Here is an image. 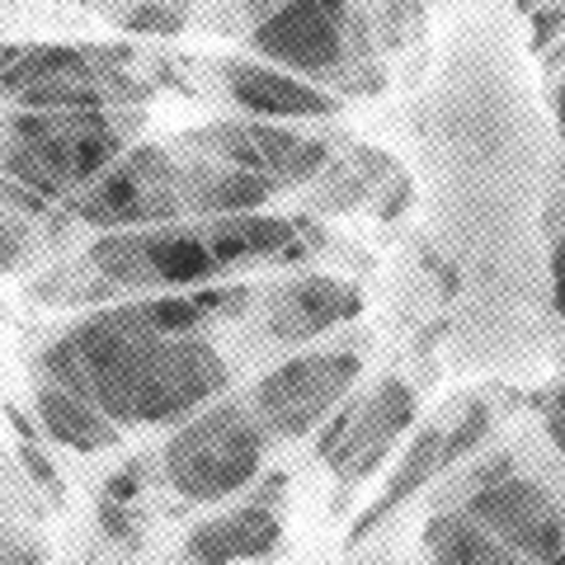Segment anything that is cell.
Instances as JSON below:
<instances>
[{
	"label": "cell",
	"mask_w": 565,
	"mask_h": 565,
	"mask_svg": "<svg viewBox=\"0 0 565 565\" xmlns=\"http://www.w3.org/2000/svg\"><path fill=\"white\" fill-rule=\"evenodd\" d=\"M43 382L66 386L95 405L118 429L128 424H184L212 405L232 373L226 359L199 334H151L122 316V307H104L90 321L66 330L43 349Z\"/></svg>",
	"instance_id": "obj_1"
},
{
	"label": "cell",
	"mask_w": 565,
	"mask_h": 565,
	"mask_svg": "<svg viewBox=\"0 0 565 565\" xmlns=\"http://www.w3.org/2000/svg\"><path fill=\"white\" fill-rule=\"evenodd\" d=\"M122 161V132L109 114H20L0 122V174L57 203Z\"/></svg>",
	"instance_id": "obj_2"
},
{
	"label": "cell",
	"mask_w": 565,
	"mask_h": 565,
	"mask_svg": "<svg viewBox=\"0 0 565 565\" xmlns=\"http://www.w3.org/2000/svg\"><path fill=\"white\" fill-rule=\"evenodd\" d=\"M161 462L166 481L189 504H222L255 486L264 467V429L245 405L212 401L170 434Z\"/></svg>",
	"instance_id": "obj_3"
},
{
	"label": "cell",
	"mask_w": 565,
	"mask_h": 565,
	"mask_svg": "<svg viewBox=\"0 0 565 565\" xmlns=\"http://www.w3.org/2000/svg\"><path fill=\"white\" fill-rule=\"evenodd\" d=\"M363 359L353 349L334 353H302V359L274 367L269 377L255 386V419L264 434L274 438H302L326 415H334L359 382Z\"/></svg>",
	"instance_id": "obj_4"
},
{
	"label": "cell",
	"mask_w": 565,
	"mask_h": 565,
	"mask_svg": "<svg viewBox=\"0 0 565 565\" xmlns=\"http://www.w3.org/2000/svg\"><path fill=\"white\" fill-rule=\"evenodd\" d=\"M462 514L481 523L500 546H514L537 565H565V537H561V509L552 504L537 481L509 476L500 486H481L467 500Z\"/></svg>",
	"instance_id": "obj_5"
},
{
	"label": "cell",
	"mask_w": 565,
	"mask_h": 565,
	"mask_svg": "<svg viewBox=\"0 0 565 565\" xmlns=\"http://www.w3.org/2000/svg\"><path fill=\"white\" fill-rule=\"evenodd\" d=\"M250 43L297 81L334 71L344 57V0H282L255 24Z\"/></svg>",
	"instance_id": "obj_6"
},
{
	"label": "cell",
	"mask_w": 565,
	"mask_h": 565,
	"mask_svg": "<svg viewBox=\"0 0 565 565\" xmlns=\"http://www.w3.org/2000/svg\"><path fill=\"white\" fill-rule=\"evenodd\" d=\"M411 419H415V392L401 377H386L367 401H353L349 434H344L340 452L330 457L334 471H340L344 481L373 476V467L386 462V452H392V444L401 438V429Z\"/></svg>",
	"instance_id": "obj_7"
},
{
	"label": "cell",
	"mask_w": 565,
	"mask_h": 565,
	"mask_svg": "<svg viewBox=\"0 0 565 565\" xmlns=\"http://www.w3.org/2000/svg\"><path fill=\"white\" fill-rule=\"evenodd\" d=\"M363 311V292L330 274H307L288 282L269 302V334L282 344H307L316 334L334 330L340 321H353Z\"/></svg>",
	"instance_id": "obj_8"
},
{
	"label": "cell",
	"mask_w": 565,
	"mask_h": 565,
	"mask_svg": "<svg viewBox=\"0 0 565 565\" xmlns=\"http://www.w3.org/2000/svg\"><path fill=\"white\" fill-rule=\"evenodd\" d=\"M226 90L241 104L245 114H255L264 122L278 118H326L340 104L321 95L316 85L288 76L278 66H259V62H226Z\"/></svg>",
	"instance_id": "obj_9"
},
{
	"label": "cell",
	"mask_w": 565,
	"mask_h": 565,
	"mask_svg": "<svg viewBox=\"0 0 565 565\" xmlns=\"http://www.w3.org/2000/svg\"><path fill=\"white\" fill-rule=\"evenodd\" d=\"M282 537V523L274 509H236V514L207 519L184 537V561L189 565H236V561H255L269 556Z\"/></svg>",
	"instance_id": "obj_10"
},
{
	"label": "cell",
	"mask_w": 565,
	"mask_h": 565,
	"mask_svg": "<svg viewBox=\"0 0 565 565\" xmlns=\"http://www.w3.org/2000/svg\"><path fill=\"white\" fill-rule=\"evenodd\" d=\"M278 180L274 174H259V170H203L193 166L184 180H180V203L193 217H212V222H226V217H250L264 203L274 199Z\"/></svg>",
	"instance_id": "obj_11"
},
{
	"label": "cell",
	"mask_w": 565,
	"mask_h": 565,
	"mask_svg": "<svg viewBox=\"0 0 565 565\" xmlns=\"http://www.w3.org/2000/svg\"><path fill=\"white\" fill-rule=\"evenodd\" d=\"M33 415H39L43 438H52V444H62L71 452H104L122 438L118 424L104 419L85 396L66 392V386H52V382H43L33 392Z\"/></svg>",
	"instance_id": "obj_12"
},
{
	"label": "cell",
	"mask_w": 565,
	"mask_h": 565,
	"mask_svg": "<svg viewBox=\"0 0 565 565\" xmlns=\"http://www.w3.org/2000/svg\"><path fill=\"white\" fill-rule=\"evenodd\" d=\"M207 250L222 264H241V259H282L297 245V226L282 217H264V212H250V217H226L207 226Z\"/></svg>",
	"instance_id": "obj_13"
},
{
	"label": "cell",
	"mask_w": 565,
	"mask_h": 565,
	"mask_svg": "<svg viewBox=\"0 0 565 565\" xmlns=\"http://www.w3.org/2000/svg\"><path fill=\"white\" fill-rule=\"evenodd\" d=\"M141 250H147L151 282H166V288L170 282H203L222 274V264L207 250V236L189 232V226H147L141 232Z\"/></svg>",
	"instance_id": "obj_14"
},
{
	"label": "cell",
	"mask_w": 565,
	"mask_h": 565,
	"mask_svg": "<svg viewBox=\"0 0 565 565\" xmlns=\"http://www.w3.org/2000/svg\"><path fill=\"white\" fill-rule=\"evenodd\" d=\"M438 452H444V429H434V424H429V429H424V434L415 438V444H411V452H405V462L396 467L392 486L382 490V500H377L373 509H367V519H363V523H353V533H349V542H353V546H359V542H363L367 533H373V527H377L386 514H392V504L411 500V494H415L419 486H429V481H434V471H444V467H438Z\"/></svg>",
	"instance_id": "obj_15"
},
{
	"label": "cell",
	"mask_w": 565,
	"mask_h": 565,
	"mask_svg": "<svg viewBox=\"0 0 565 565\" xmlns=\"http://www.w3.org/2000/svg\"><path fill=\"white\" fill-rule=\"evenodd\" d=\"M95 62L85 57L81 47H66V43H43V47H14V62L0 71V95L14 99L33 90V85H47V81H62V76H85Z\"/></svg>",
	"instance_id": "obj_16"
},
{
	"label": "cell",
	"mask_w": 565,
	"mask_h": 565,
	"mask_svg": "<svg viewBox=\"0 0 565 565\" xmlns=\"http://www.w3.org/2000/svg\"><path fill=\"white\" fill-rule=\"evenodd\" d=\"M122 316L137 321L141 330L151 334H170V340H180V334H199L203 330V307L193 302V292H166V297H137V302H122Z\"/></svg>",
	"instance_id": "obj_17"
},
{
	"label": "cell",
	"mask_w": 565,
	"mask_h": 565,
	"mask_svg": "<svg viewBox=\"0 0 565 565\" xmlns=\"http://www.w3.org/2000/svg\"><path fill=\"white\" fill-rule=\"evenodd\" d=\"M184 6L189 0H141L122 14L128 33H180L184 29Z\"/></svg>",
	"instance_id": "obj_18"
},
{
	"label": "cell",
	"mask_w": 565,
	"mask_h": 565,
	"mask_svg": "<svg viewBox=\"0 0 565 565\" xmlns=\"http://www.w3.org/2000/svg\"><path fill=\"white\" fill-rule=\"evenodd\" d=\"M486 434H490V411H486V405H471V411L457 419V429L444 434V452H438V467H452L457 457H467Z\"/></svg>",
	"instance_id": "obj_19"
},
{
	"label": "cell",
	"mask_w": 565,
	"mask_h": 565,
	"mask_svg": "<svg viewBox=\"0 0 565 565\" xmlns=\"http://www.w3.org/2000/svg\"><path fill=\"white\" fill-rule=\"evenodd\" d=\"M29 255H33V232H29V222L0 207V274L24 269Z\"/></svg>",
	"instance_id": "obj_20"
},
{
	"label": "cell",
	"mask_w": 565,
	"mask_h": 565,
	"mask_svg": "<svg viewBox=\"0 0 565 565\" xmlns=\"http://www.w3.org/2000/svg\"><path fill=\"white\" fill-rule=\"evenodd\" d=\"M0 207L14 212V217H47L52 212L47 199H39V193L24 189V184H14L10 174H0Z\"/></svg>",
	"instance_id": "obj_21"
},
{
	"label": "cell",
	"mask_w": 565,
	"mask_h": 565,
	"mask_svg": "<svg viewBox=\"0 0 565 565\" xmlns=\"http://www.w3.org/2000/svg\"><path fill=\"white\" fill-rule=\"evenodd\" d=\"M20 462H24V471L33 476V481H39L43 490H52V494H57V500H62V476H57V471H52V462H47V452H43L39 444H24V448H20Z\"/></svg>",
	"instance_id": "obj_22"
},
{
	"label": "cell",
	"mask_w": 565,
	"mask_h": 565,
	"mask_svg": "<svg viewBox=\"0 0 565 565\" xmlns=\"http://www.w3.org/2000/svg\"><path fill=\"white\" fill-rule=\"evenodd\" d=\"M99 527H104L109 537H118V542H137V523H132V509H128V504L104 500V504H99Z\"/></svg>",
	"instance_id": "obj_23"
},
{
	"label": "cell",
	"mask_w": 565,
	"mask_h": 565,
	"mask_svg": "<svg viewBox=\"0 0 565 565\" xmlns=\"http://www.w3.org/2000/svg\"><path fill=\"white\" fill-rule=\"evenodd\" d=\"M137 494H141V462L118 467L109 476V486H104V500H114V504H132Z\"/></svg>",
	"instance_id": "obj_24"
},
{
	"label": "cell",
	"mask_w": 565,
	"mask_h": 565,
	"mask_svg": "<svg viewBox=\"0 0 565 565\" xmlns=\"http://www.w3.org/2000/svg\"><path fill=\"white\" fill-rule=\"evenodd\" d=\"M546 434H552V444L565 452V392L546 396Z\"/></svg>",
	"instance_id": "obj_25"
},
{
	"label": "cell",
	"mask_w": 565,
	"mask_h": 565,
	"mask_svg": "<svg viewBox=\"0 0 565 565\" xmlns=\"http://www.w3.org/2000/svg\"><path fill=\"white\" fill-rule=\"evenodd\" d=\"M552 292H556V307L565 316V236L552 245Z\"/></svg>",
	"instance_id": "obj_26"
},
{
	"label": "cell",
	"mask_w": 565,
	"mask_h": 565,
	"mask_svg": "<svg viewBox=\"0 0 565 565\" xmlns=\"http://www.w3.org/2000/svg\"><path fill=\"white\" fill-rule=\"evenodd\" d=\"M509 476H514V457H494V462H486L481 471H476V481L481 486H500V481H509Z\"/></svg>",
	"instance_id": "obj_27"
},
{
	"label": "cell",
	"mask_w": 565,
	"mask_h": 565,
	"mask_svg": "<svg viewBox=\"0 0 565 565\" xmlns=\"http://www.w3.org/2000/svg\"><path fill=\"white\" fill-rule=\"evenodd\" d=\"M457 565H527V561L509 556L504 546H494V552H486V556H471V561H457Z\"/></svg>",
	"instance_id": "obj_28"
},
{
	"label": "cell",
	"mask_w": 565,
	"mask_h": 565,
	"mask_svg": "<svg viewBox=\"0 0 565 565\" xmlns=\"http://www.w3.org/2000/svg\"><path fill=\"white\" fill-rule=\"evenodd\" d=\"M405 199H411V189H405V184H401V193H392V199H386V207H382V217H386V222H392V217H401V212H405L401 203H405Z\"/></svg>",
	"instance_id": "obj_29"
},
{
	"label": "cell",
	"mask_w": 565,
	"mask_h": 565,
	"mask_svg": "<svg viewBox=\"0 0 565 565\" xmlns=\"http://www.w3.org/2000/svg\"><path fill=\"white\" fill-rule=\"evenodd\" d=\"M561 537H565V500H561Z\"/></svg>",
	"instance_id": "obj_30"
},
{
	"label": "cell",
	"mask_w": 565,
	"mask_h": 565,
	"mask_svg": "<svg viewBox=\"0 0 565 565\" xmlns=\"http://www.w3.org/2000/svg\"><path fill=\"white\" fill-rule=\"evenodd\" d=\"M561 122H565V90H561Z\"/></svg>",
	"instance_id": "obj_31"
},
{
	"label": "cell",
	"mask_w": 565,
	"mask_h": 565,
	"mask_svg": "<svg viewBox=\"0 0 565 565\" xmlns=\"http://www.w3.org/2000/svg\"><path fill=\"white\" fill-rule=\"evenodd\" d=\"M523 6H527V0H523Z\"/></svg>",
	"instance_id": "obj_32"
}]
</instances>
